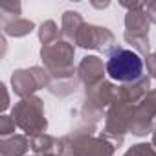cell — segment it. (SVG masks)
I'll use <instances>...</instances> for the list:
<instances>
[{"instance_id": "6da1fadb", "label": "cell", "mask_w": 156, "mask_h": 156, "mask_svg": "<svg viewBox=\"0 0 156 156\" xmlns=\"http://www.w3.org/2000/svg\"><path fill=\"white\" fill-rule=\"evenodd\" d=\"M141 72H143V61L132 50L118 48L107 61V73L110 75V79L119 83L138 81L141 77Z\"/></svg>"}]
</instances>
